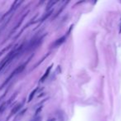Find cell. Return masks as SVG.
Instances as JSON below:
<instances>
[{"label": "cell", "instance_id": "8992f818", "mask_svg": "<svg viewBox=\"0 0 121 121\" xmlns=\"http://www.w3.org/2000/svg\"><path fill=\"white\" fill-rule=\"evenodd\" d=\"M119 33H121V21H120V24H119Z\"/></svg>", "mask_w": 121, "mask_h": 121}, {"label": "cell", "instance_id": "5b68a950", "mask_svg": "<svg viewBox=\"0 0 121 121\" xmlns=\"http://www.w3.org/2000/svg\"><path fill=\"white\" fill-rule=\"evenodd\" d=\"M42 120V117L41 116H34V118L32 119V121H41Z\"/></svg>", "mask_w": 121, "mask_h": 121}, {"label": "cell", "instance_id": "7a4b0ae2", "mask_svg": "<svg viewBox=\"0 0 121 121\" xmlns=\"http://www.w3.org/2000/svg\"><path fill=\"white\" fill-rule=\"evenodd\" d=\"M52 66L53 65H51L50 66H49L48 68H47V70H46V72H45V74L43 75V76H42V78H41V80H40V82H44L45 81V80L47 79V77H48V76H49V74H50V72H51V70L52 69Z\"/></svg>", "mask_w": 121, "mask_h": 121}, {"label": "cell", "instance_id": "277c9868", "mask_svg": "<svg viewBox=\"0 0 121 121\" xmlns=\"http://www.w3.org/2000/svg\"><path fill=\"white\" fill-rule=\"evenodd\" d=\"M37 90H38V88H36L35 90H33V91H32V93H31L30 95H29V97H28V102L32 101V99H33V97H34V95H35V94L37 92Z\"/></svg>", "mask_w": 121, "mask_h": 121}, {"label": "cell", "instance_id": "6da1fadb", "mask_svg": "<svg viewBox=\"0 0 121 121\" xmlns=\"http://www.w3.org/2000/svg\"><path fill=\"white\" fill-rule=\"evenodd\" d=\"M66 35L63 36V37H60V38H58L57 40H56L55 42L52 44V48H54V47H59V46L62 45V44L66 42Z\"/></svg>", "mask_w": 121, "mask_h": 121}, {"label": "cell", "instance_id": "52a82bcc", "mask_svg": "<svg viewBox=\"0 0 121 121\" xmlns=\"http://www.w3.org/2000/svg\"><path fill=\"white\" fill-rule=\"evenodd\" d=\"M47 121H55V119H53V118H52V119H48V120H47Z\"/></svg>", "mask_w": 121, "mask_h": 121}, {"label": "cell", "instance_id": "3957f363", "mask_svg": "<svg viewBox=\"0 0 121 121\" xmlns=\"http://www.w3.org/2000/svg\"><path fill=\"white\" fill-rule=\"evenodd\" d=\"M23 105V102L22 103H20V104H17V105L15 106V107L13 108V109H12V111H11V114L9 115V117H11L12 115H13V114H15L16 113H17L19 111V109L22 108V106Z\"/></svg>", "mask_w": 121, "mask_h": 121}]
</instances>
